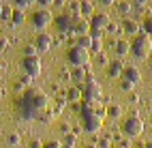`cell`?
<instances>
[{"label":"cell","mask_w":152,"mask_h":148,"mask_svg":"<svg viewBox=\"0 0 152 148\" xmlns=\"http://www.w3.org/2000/svg\"><path fill=\"white\" fill-rule=\"evenodd\" d=\"M131 103H139V95H135V92L131 95Z\"/></svg>","instance_id":"cell-39"},{"label":"cell","mask_w":152,"mask_h":148,"mask_svg":"<svg viewBox=\"0 0 152 148\" xmlns=\"http://www.w3.org/2000/svg\"><path fill=\"white\" fill-rule=\"evenodd\" d=\"M52 22H54V17H52V11H49V9H37V11L30 15V24L34 28H39V30H43V28L49 26Z\"/></svg>","instance_id":"cell-7"},{"label":"cell","mask_w":152,"mask_h":148,"mask_svg":"<svg viewBox=\"0 0 152 148\" xmlns=\"http://www.w3.org/2000/svg\"><path fill=\"white\" fill-rule=\"evenodd\" d=\"M0 97H2V90H0Z\"/></svg>","instance_id":"cell-46"},{"label":"cell","mask_w":152,"mask_h":148,"mask_svg":"<svg viewBox=\"0 0 152 148\" xmlns=\"http://www.w3.org/2000/svg\"><path fill=\"white\" fill-rule=\"evenodd\" d=\"M13 4H2V17L0 19H9V22H11V17H13Z\"/></svg>","instance_id":"cell-25"},{"label":"cell","mask_w":152,"mask_h":148,"mask_svg":"<svg viewBox=\"0 0 152 148\" xmlns=\"http://www.w3.org/2000/svg\"><path fill=\"white\" fill-rule=\"evenodd\" d=\"M82 92H84V99H88V101H99L101 95H103V90H101V84L94 80L92 75H88V80L84 82Z\"/></svg>","instance_id":"cell-6"},{"label":"cell","mask_w":152,"mask_h":148,"mask_svg":"<svg viewBox=\"0 0 152 148\" xmlns=\"http://www.w3.org/2000/svg\"><path fill=\"white\" fill-rule=\"evenodd\" d=\"M66 103H69V101H66V99H58V101H56V107H54V114L58 116L60 112H62V110H64V105H66Z\"/></svg>","instance_id":"cell-31"},{"label":"cell","mask_w":152,"mask_h":148,"mask_svg":"<svg viewBox=\"0 0 152 148\" xmlns=\"http://www.w3.org/2000/svg\"><path fill=\"white\" fill-rule=\"evenodd\" d=\"M28 148H43V144H41V140H32L28 144Z\"/></svg>","instance_id":"cell-37"},{"label":"cell","mask_w":152,"mask_h":148,"mask_svg":"<svg viewBox=\"0 0 152 148\" xmlns=\"http://www.w3.org/2000/svg\"><path fill=\"white\" fill-rule=\"evenodd\" d=\"M88 71H90V64H88V67H75L73 71H71V80H75V82H86V80H88Z\"/></svg>","instance_id":"cell-18"},{"label":"cell","mask_w":152,"mask_h":148,"mask_svg":"<svg viewBox=\"0 0 152 148\" xmlns=\"http://www.w3.org/2000/svg\"><path fill=\"white\" fill-rule=\"evenodd\" d=\"M122 80H126V82H131L133 86H137L139 82H141V71L137 67H124V73H122Z\"/></svg>","instance_id":"cell-12"},{"label":"cell","mask_w":152,"mask_h":148,"mask_svg":"<svg viewBox=\"0 0 152 148\" xmlns=\"http://www.w3.org/2000/svg\"><path fill=\"white\" fill-rule=\"evenodd\" d=\"M52 4H54L52 0H39V9H49Z\"/></svg>","instance_id":"cell-36"},{"label":"cell","mask_w":152,"mask_h":148,"mask_svg":"<svg viewBox=\"0 0 152 148\" xmlns=\"http://www.w3.org/2000/svg\"><path fill=\"white\" fill-rule=\"evenodd\" d=\"M144 148H152V142H148V144H144Z\"/></svg>","instance_id":"cell-43"},{"label":"cell","mask_w":152,"mask_h":148,"mask_svg":"<svg viewBox=\"0 0 152 148\" xmlns=\"http://www.w3.org/2000/svg\"><path fill=\"white\" fill-rule=\"evenodd\" d=\"M79 4H82V17L84 19H90L94 15V2L92 0H82Z\"/></svg>","instance_id":"cell-19"},{"label":"cell","mask_w":152,"mask_h":148,"mask_svg":"<svg viewBox=\"0 0 152 148\" xmlns=\"http://www.w3.org/2000/svg\"><path fill=\"white\" fill-rule=\"evenodd\" d=\"M43 148H62V144H60V140H49L43 144Z\"/></svg>","instance_id":"cell-33"},{"label":"cell","mask_w":152,"mask_h":148,"mask_svg":"<svg viewBox=\"0 0 152 148\" xmlns=\"http://www.w3.org/2000/svg\"><path fill=\"white\" fill-rule=\"evenodd\" d=\"M94 60H96V64H101V67H109V60H107L105 52H103V54H99V56H94Z\"/></svg>","instance_id":"cell-32"},{"label":"cell","mask_w":152,"mask_h":148,"mask_svg":"<svg viewBox=\"0 0 152 148\" xmlns=\"http://www.w3.org/2000/svg\"><path fill=\"white\" fill-rule=\"evenodd\" d=\"M2 4H4V2H0V17H2Z\"/></svg>","instance_id":"cell-44"},{"label":"cell","mask_w":152,"mask_h":148,"mask_svg":"<svg viewBox=\"0 0 152 148\" xmlns=\"http://www.w3.org/2000/svg\"><path fill=\"white\" fill-rule=\"evenodd\" d=\"M122 73H124V62L120 60V58L109 62V67H107V75H109V77H114V80H116V77H120Z\"/></svg>","instance_id":"cell-15"},{"label":"cell","mask_w":152,"mask_h":148,"mask_svg":"<svg viewBox=\"0 0 152 148\" xmlns=\"http://www.w3.org/2000/svg\"><path fill=\"white\" fill-rule=\"evenodd\" d=\"M39 118H41V122H52L54 118H56V114H54V110H45Z\"/></svg>","instance_id":"cell-29"},{"label":"cell","mask_w":152,"mask_h":148,"mask_svg":"<svg viewBox=\"0 0 152 148\" xmlns=\"http://www.w3.org/2000/svg\"><path fill=\"white\" fill-rule=\"evenodd\" d=\"M24 19H26V15H24V11H13V17H11V24L13 26H22L24 24Z\"/></svg>","instance_id":"cell-23"},{"label":"cell","mask_w":152,"mask_h":148,"mask_svg":"<svg viewBox=\"0 0 152 148\" xmlns=\"http://www.w3.org/2000/svg\"><path fill=\"white\" fill-rule=\"evenodd\" d=\"M120 26H122V32H126V34H135V37L141 34V24L133 17H124Z\"/></svg>","instance_id":"cell-11"},{"label":"cell","mask_w":152,"mask_h":148,"mask_svg":"<svg viewBox=\"0 0 152 148\" xmlns=\"http://www.w3.org/2000/svg\"><path fill=\"white\" fill-rule=\"evenodd\" d=\"M120 88H122V90H124V92H131V90H133V88H135V86H133V84H131V82H126V80H122V82H120Z\"/></svg>","instance_id":"cell-34"},{"label":"cell","mask_w":152,"mask_h":148,"mask_svg":"<svg viewBox=\"0 0 152 148\" xmlns=\"http://www.w3.org/2000/svg\"><path fill=\"white\" fill-rule=\"evenodd\" d=\"M96 146H99V148H114V137H111V135H103V137H99Z\"/></svg>","instance_id":"cell-22"},{"label":"cell","mask_w":152,"mask_h":148,"mask_svg":"<svg viewBox=\"0 0 152 148\" xmlns=\"http://www.w3.org/2000/svg\"><path fill=\"white\" fill-rule=\"evenodd\" d=\"M122 133L126 137H139L144 133V120H141L139 116H131L122 122Z\"/></svg>","instance_id":"cell-3"},{"label":"cell","mask_w":152,"mask_h":148,"mask_svg":"<svg viewBox=\"0 0 152 148\" xmlns=\"http://www.w3.org/2000/svg\"><path fill=\"white\" fill-rule=\"evenodd\" d=\"M141 32H146L148 37H152V15L146 17L144 22H141Z\"/></svg>","instance_id":"cell-24"},{"label":"cell","mask_w":152,"mask_h":148,"mask_svg":"<svg viewBox=\"0 0 152 148\" xmlns=\"http://www.w3.org/2000/svg\"><path fill=\"white\" fill-rule=\"evenodd\" d=\"M22 69H24V73L28 75V77H39L41 75V69H43V64H41V58L39 56H34V58H22Z\"/></svg>","instance_id":"cell-8"},{"label":"cell","mask_w":152,"mask_h":148,"mask_svg":"<svg viewBox=\"0 0 152 148\" xmlns=\"http://www.w3.org/2000/svg\"><path fill=\"white\" fill-rule=\"evenodd\" d=\"M52 34H47V32H41V34H37L34 39V47L39 49V52H49V47H52Z\"/></svg>","instance_id":"cell-13"},{"label":"cell","mask_w":152,"mask_h":148,"mask_svg":"<svg viewBox=\"0 0 152 148\" xmlns=\"http://www.w3.org/2000/svg\"><path fill=\"white\" fill-rule=\"evenodd\" d=\"M9 45V41H7V39H0V49H4Z\"/></svg>","instance_id":"cell-40"},{"label":"cell","mask_w":152,"mask_h":148,"mask_svg":"<svg viewBox=\"0 0 152 148\" xmlns=\"http://www.w3.org/2000/svg\"><path fill=\"white\" fill-rule=\"evenodd\" d=\"M116 9H118V11L122 13V15H129L131 11H133V4H131V2H118Z\"/></svg>","instance_id":"cell-26"},{"label":"cell","mask_w":152,"mask_h":148,"mask_svg":"<svg viewBox=\"0 0 152 148\" xmlns=\"http://www.w3.org/2000/svg\"><path fill=\"white\" fill-rule=\"evenodd\" d=\"M131 54L139 60H146V58L152 54V37H148L146 32L137 34L133 41H131Z\"/></svg>","instance_id":"cell-2"},{"label":"cell","mask_w":152,"mask_h":148,"mask_svg":"<svg viewBox=\"0 0 152 148\" xmlns=\"http://www.w3.org/2000/svg\"><path fill=\"white\" fill-rule=\"evenodd\" d=\"M7 142H9V146H11V148H17L19 142H22V137H19V133H11V135L7 137Z\"/></svg>","instance_id":"cell-27"},{"label":"cell","mask_w":152,"mask_h":148,"mask_svg":"<svg viewBox=\"0 0 152 148\" xmlns=\"http://www.w3.org/2000/svg\"><path fill=\"white\" fill-rule=\"evenodd\" d=\"M60 80H71V71H62V73H60Z\"/></svg>","instance_id":"cell-38"},{"label":"cell","mask_w":152,"mask_h":148,"mask_svg":"<svg viewBox=\"0 0 152 148\" xmlns=\"http://www.w3.org/2000/svg\"><path fill=\"white\" fill-rule=\"evenodd\" d=\"M60 133H62V135H69V133H71V125H69V122H60Z\"/></svg>","instance_id":"cell-35"},{"label":"cell","mask_w":152,"mask_h":148,"mask_svg":"<svg viewBox=\"0 0 152 148\" xmlns=\"http://www.w3.org/2000/svg\"><path fill=\"white\" fill-rule=\"evenodd\" d=\"M66 101H69V103H82V101H84L82 86H69V88H66Z\"/></svg>","instance_id":"cell-14"},{"label":"cell","mask_w":152,"mask_h":148,"mask_svg":"<svg viewBox=\"0 0 152 148\" xmlns=\"http://www.w3.org/2000/svg\"><path fill=\"white\" fill-rule=\"evenodd\" d=\"M114 148H126V146H124V144H116Z\"/></svg>","instance_id":"cell-42"},{"label":"cell","mask_w":152,"mask_h":148,"mask_svg":"<svg viewBox=\"0 0 152 148\" xmlns=\"http://www.w3.org/2000/svg\"><path fill=\"white\" fill-rule=\"evenodd\" d=\"M120 116H122V107H120L118 103L107 105V118H111V120H118Z\"/></svg>","instance_id":"cell-20"},{"label":"cell","mask_w":152,"mask_h":148,"mask_svg":"<svg viewBox=\"0 0 152 148\" xmlns=\"http://www.w3.org/2000/svg\"><path fill=\"white\" fill-rule=\"evenodd\" d=\"M90 45H92V37L90 34H82L71 41V47H79V49H86V52H90Z\"/></svg>","instance_id":"cell-16"},{"label":"cell","mask_w":152,"mask_h":148,"mask_svg":"<svg viewBox=\"0 0 152 148\" xmlns=\"http://www.w3.org/2000/svg\"><path fill=\"white\" fill-rule=\"evenodd\" d=\"M105 32H107V34H120V32H122V26H118L116 22H111V24L107 26Z\"/></svg>","instance_id":"cell-30"},{"label":"cell","mask_w":152,"mask_h":148,"mask_svg":"<svg viewBox=\"0 0 152 148\" xmlns=\"http://www.w3.org/2000/svg\"><path fill=\"white\" fill-rule=\"evenodd\" d=\"M75 142H77V137H75L73 133H69V135H62V140H60L62 148H75Z\"/></svg>","instance_id":"cell-21"},{"label":"cell","mask_w":152,"mask_h":148,"mask_svg":"<svg viewBox=\"0 0 152 148\" xmlns=\"http://www.w3.org/2000/svg\"><path fill=\"white\" fill-rule=\"evenodd\" d=\"M84 148H99V146H96V144H92V142H90V144H86Z\"/></svg>","instance_id":"cell-41"},{"label":"cell","mask_w":152,"mask_h":148,"mask_svg":"<svg viewBox=\"0 0 152 148\" xmlns=\"http://www.w3.org/2000/svg\"><path fill=\"white\" fill-rule=\"evenodd\" d=\"M116 54H118L120 60H122L126 54H131V41H126V39H118V41H116Z\"/></svg>","instance_id":"cell-17"},{"label":"cell","mask_w":152,"mask_h":148,"mask_svg":"<svg viewBox=\"0 0 152 148\" xmlns=\"http://www.w3.org/2000/svg\"><path fill=\"white\" fill-rule=\"evenodd\" d=\"M101 127H103V120H101L94 112H84V114H82V129H84L86 133L96 135V133L101 131Z\"/></svg>","instance_id":"cell-4"},{"label":"cell","mask_w":152,"mask_h":148,"mask_svg":"<svg viewBox=\"0 0 152 148\" xmlns=\"http://www.w3.org/2000/svg\"><path fill=\"white\" fill-rule=\"evenodd\" d=\"M34 56H39V49L34 45H26L24 47V58H34Z\"/></svg>","instance_id":"cell-28"},{"label":"cell","mask_w":152,"mask_h":148,"mask_svg":"<svg viewBox=\"0 0 152 148\" xmlns=\"http://www.w3.org/2000/svg\"><path fill=\"white\" fill-rule=\"evenodd\" d=\"M88 22H90V30L92 32H105L107 26L111 24V17L107 13H94Z\"/></svg>","instance_id":"cell-9"},{"label":"cell","mask_w":152,"mask_h":148,"mask_svg":"<svg viewBox=\"0 0 152 148\" xmlns=\"http://www.w3.org/2000/svg\"><path fill=\"white\" fill-rule=\"evenodd\" d=\"M66 60L73 64V67H88V64H90V52L79 49V47H69Z\"/></svg>","instance_id":"cell-5"},{"label":"cell","mask_w":152,"mask_h":148,"mask_svg":"<svg viewBox=\"0 0 152 148\" xmlns=\"http://www.w3.org/2000/svg\"><path fill=\"white\" fill-rule=\"evenodd\" d=\"M54 24H56V28H58L60 32H66V34H69L71 30H73L75 19L71 17L69 13H60V15H56V17H54Z\"/></svg>","instance_id":"cell-10"},{"label":"cell","mask_w":152,"mask_h":148,"mask_svg":"<svg viewBox=\"0 0 152 148\" xmlns=\"http://www.w3.org/2000/svg\"><path fill=\"white\" fill-rule=\"evenodd\" d=\"M47 103L49 99L45 92L41 90H34V88H28L24 92V97L19 99V114L24 118H34V116H41L47 110Z\"/></svg>","instance_id":"cell-1"},{"label":"cell","mask_w":152,"mask_h":148,"mask_svg":"<svg viewBox=\"0 0 152 148\" xmlns=\"http://www.w3.org/2000/svg\"><path fill=\"white\" fill-rule=\"evenodd\" d=\"M2 69H4V62H2V60H0V71H2Z\"/></svg>","instance_id":"cell-45"}]
</instances>
